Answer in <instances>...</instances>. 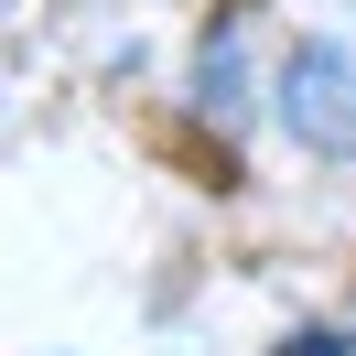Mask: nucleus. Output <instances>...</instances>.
<instances>
[{"mask_svg": "<svg viewBox=\"0 0 356 356\" xmlns=\"http://www.w3.org/2000/svg\"><path fill=\"white\" fill-rule=\"evenodd\" d=\"M281 119H291L302 152L346 162V152H356V54H346V44H291V65H281Z\"/></svg>", "mask_w": 356, "mask_h": 356, "instance_id": "obj_1", "label": "nucleus"}, {"mask_svg": "<svg viewBox=\"0 0 356 356\" xmlns=\"http://www.w3.org/2000/svg\"><path fill=\"white\" fill-rule=\"evenodd\" d=\"M195 87H205V108H238V22H216V33H205V65H195Z\"/></svg>", "mask_w": 356, "mask_h": 356, "instance_id": "obj_2", "label": "nucleus"}, {"mask_svg": "<svg viewBox=\"0 0 356 356\" xmlns=\"http://www.w3.org/2000/svg\"><path fill=\"white\" fill-rule=\"evenodd\" d=\"M281 356H346V334H334V324H313V334H291Z\"/></svg>", "mask_w": 356, "mask_h": 356, "instance_id": "obj_3", "label": "nucleus"}]
</instances>
